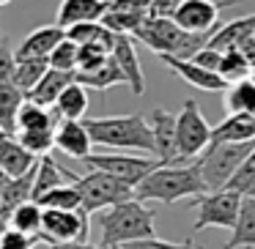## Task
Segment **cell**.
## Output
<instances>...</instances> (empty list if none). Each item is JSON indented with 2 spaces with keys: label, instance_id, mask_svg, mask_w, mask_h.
Listing matches in <instances>:
<instances>
[{
  "label": "cell",
  "instance_id": "cell-41",
  "mask_svg": "<svg viewBox=\"0 0 255 249\" xmlns=\"http://www.w3.org/2000/svg\"><path fill=\"white\" fill-rule=\"evenodd\" d=\"M17 52L8 50V47H0V85L3 83H14V74H17Z\"/></svg>",
  "mask_w": 255,
  "mask_h": 249
},
{
  "label": "cell",
  "instance_id": "cell-17",
  "mask_svg": "<svg viewBox=\"0 0 255 249\" xmlns=\"http://www.w3.org/2000/svg\"><path fill=\"white\" fill-rule=\"evenodd\" d=\"M55 148L72 159H88L94 154V140H91L85 121H63L55 132Z\"/></svg>",
  "mask_w": 255,
  "mask_h": 249
},
{
  "label": "cell",
  "instance_id": "cell-28",
  "mask_svg": "<svg viewBox=\"0 0 255 249\" xmlns=\"http://www.w3.org/2000/svg\"><path fill=\"white\" fill-rule=\"evenodd\" d=\"M225 110L228 115H255V83L250 77L242 80V83L228 85Z\"/></svg>",
  "mask_w": 255,
  "mask_h": 249
},
{
  "label": "cell",
  "instance_id": "cell-29",
  "mask_svg": "<svg viewBox=\"0 0 255 249\" xmlns=\"http://www.w3.org/2000/svg\"><path fill=\"white\" fill-rule=\"evenodd\" d=\"M55 112L61 115V121H83L88 112V88H83L80 83L69 85L58 99Z\"/></svg>",
  "mask_w": 255,
  "mask_h": 249
},
{
  "label": "cell",
  "instance_id": "cell-3",
  "mask_svg": "<svg viewBox=\"0 0 255 249\" xmlns=\"http://www.w3.org/2000/svg\"><path fill=\"white\" fill-rule=\"evenodd\" d=\"M94 145L116 151H140V154H154V132H151L148 118L137 112L110 118H88L85 121Z\"/></svg>",
  "mask_w": 255,
  "mask_h": 249
},
{
  "label": "cell",
  "instance_id": "cell-31",
  "mask_svg": "<svg viewBox=\"0 0 255 249\" xmlns=\"http://www.w3.org/2000/svg\"><path fill=\"white\" fill-rule=\"evenodd\" d=\"M36 203L44 211H83V197H80L74 183L52 189V192H47L44 197H39Z\"/></svg>",
  "mask_w": 255,
  "mask_h": 249
},
{
  "label": "cell",
  "instance_id": "cell-19",
  "mask_svg": "<svg viewBox=\"0 0 255 249\" xmlns=\"http://www.w3.org/2000/svg\"><path fill=\"white\" fill-rule=\"evenodd\" d=\"M36 165H39V156L30 154L17 137H6L0 143V167H3L11 178L28 175Z\"/></svg>",
  "mask_w": 255,
  "mask_h": 249
},
{
  "label": "cell",
  "instance_id": "cell-53",
  "mask_svg": "<svg viewBox=\"0 0 255 249\" xmlns=\"http://www.w3.org/2000/svg\"><path fill=\"white\" fill-rule=\"evenodd\" d=\"M195 249H198V247H195Z\"/></svg>",
  "mask_w": 255,
  "mask_h": 249
},
{
  "label": "cell",
  "instance_id": "cell-12",
  "mask_svg": "<svg viewBox=\"0 0 255 249\" xmlns=\"http://www.w3.org/2000/svg\"><path fill=\"white\" fill-rule=\"evenodd\" d=\"M148 123L154 132V159L162 165H178V118L156 107L151 110Z\"/></svg>",
  "mask_w": 255,
  "mask_h": 249
},
{
  "label": "cell",
  "instance_id": "cell-34",
  "mask_svg": "<svg viewBox=\"0 0 255 249\" xmlns=\"http://www.w3.org/2000/svg\"><path fill=\"white\" fill-rule=\"evenodd\" d=\"M148 17H143V14H127V11H107L105 19H102V25H105L107 30H113L116 36H134L140 30V25L145 22Z\"/></svg>",
  "mask_w": 255,
  "mask_h": 249
},
{
  "label": "cell",
  "instance_id": "cell-42",
  "mask_svg": "<svg viewBox=\"0 0 255 249\" xmlns=\"http://www.w3.org/2000/svg\"><path fill=\"white\" fill-rule=\"evenodd\" d=\"M181 6H184V0H154V6H151V17H154V19H173Z\"/></svg>",
  "mask_w": 255,
  "mask_h": 249
},
{
  "label": "cell",
  "instance_id": "cell-27",
  "mask_svg": "<svg viewBox=\"0 0 255 249\" xmlns=\"http://www.w3.org/2000/svg\"><path fill=\"white\" fill-rule=\"evenodd\" d=\"M8 227L30 236L33 241H41V227H44V208H41L36 200L19 205L11 216H8Z\"/></svg>",
  "mask_w": 255,
  "mask_h": 249
},
{
  "label": "cell",
  "instance_id": "cell-36",
  "mask_svg": "<svg viewBox=\"0 0 255 249\" xmlns=\"http://www.w3.org/2000/svg\"><path fill=\"white\" fill-rule=\"evenodd\" d=\"M17 140L39 159L50 156V151L55 148V132H17Z\"/></svg>",
  "mask_w": 255,
  "mask_h": 249
},
{
  "label": "cell",
  "instance_id": "cell-20",
  "mask_svg": "<svg viewBox=\"0 0 255 249\" xmlns=\"http://www.w3.org/2000/svg\"><path fill=\"white\" fill-rule=\"evenodd\" d=\"M74 83H77V72H58V69H50V72L44 74V80L28 93V99L36 101V104H41V107H55L58 99H61V93Z\"/></svg>",
  "mask_w": 255,
  "mask_h": 249
},
{
  "label": "cell",
  "instance_id": "cell-7",
  "mask_svg": "<svg viewBox=\"0 0 255 249\" xmlns=\"http://www.w3.org/2000/svg\"><path fill=\"white\" fill-rule=\"evenodd\" d=\"M244 194L233 192V189H220V192H206L195 197L192 208L198 214L195 219V233L206 230V227H220V230H233L242 214Z\"/></svg>",
  "mask_w": 255,
  "mask_h": 249
},
{
  "label": "cell",
  "instance_id": "cell-40",
  "mask_svg": "<svg viewBox=\"0 0 255 249\" xmlns=\"http://www.w3.org/2000/svg\"><path fill=\"white\" fill-rule=\"evenodd\" d=\"M127 249H195L192 241H162V238H145V241L127 244Z\"/></svg>",
  "mask_w": 255,
  "mask_h": 249
},
{
  "label": "cell",
  "instance_id": "cell-35",
  "mask_svg": "<svg viewBox=\"0 0 255 249\" xmlns=\"http://www.w3.org/2000/svg\"><path fill=\"white\" fill-rule=\"evenodd\" d=\"M77 63H80V47L69 39H63L50 55V69H58V72H77Z\"/></svg>",
  "mask_w": 255,
  "mask_h": 249
},
{
  "label": "cell",
  "instance_id": "cell-23",
  "mask_svg": "<svg viewBox=\"0 0 255 249\" xmlns=\"http://www.w3.org/2000/svg\"><path fill=\"white\" fill-rule=\"evenodd\" d=\"M74 181V172L61 167L58 162H52V156H41L39 167H36V186H33V200L44 197L47 192L58 186H66V183Z\"/></svg>",
  "mask_w": 255,
  "mask_h": 249
},
{
  "label": "cell",
  "instance_id": "cell-8",
  "mask_svg": "<svg viewBox=\"0 0 255 249\" xmlns=\"http://www.w3.org/2000/svg\"><path fill=\"white\" fill-rule=\"evenodd\" d=\"M178 165H189V162L200 159L203 151L214 140V126H209V121L203 118L198 101L187 99L178 112Z\"/></svg>",
  "mask_w": 255,
  "mask_h": 249
},
{
  "label": "cell",
  "instance_id": "cell-25",
  "mask_svg": "<svg viewBox=\"0 0 255 249\" xmlns=\"http://www.w3.org/2000/svg\"><path fill=\"white\" fill-rule=\"evenodd\" d=\"M25 101H28V96L14 83L0 85V129L6 134H17V118Z\"/></svg>",
  "mask_w": 255,
  "mask_h": 249
},
{
  "label": "cell",
  "instance_id": "cell-46",
  "mask_svg": "<svg viewBox=\"0 0 255 249\" xmlns=\"http://www.w3.org/2000/svg\"><path fill=\"white\" fill-rule=\"evenodd\" d=\"M8 181H11V175H8V172L3 170V167H0V186H6Z\"/></svg>",
  "mask_w": 255,
  "mask_h": 249
},
{
  "label": "cell",
  "instance_id": "cell-32",
  "mask_svg": "<svg viewBox=\"0 0 255 249\" xmlns=\"http://www.w3.org/2000/svg\"><path fill=\"white\" fill-rule=\"evenodd\" d=\"M47 72H50V61H19L17 74H14V85L28 96L30 90L44 80Z\"/></svg>",
  "mask_w": 255,
  "mask_h": 249
},
{
  "label": "cell",
  "instance_id": "cell-9",
  "mask_svg": "<svg viewBox=\"0 0 255 249\" xmlns=\"http://www.w3.org/2000/svg\"><path fill=\"white\" fill-rule=\"evenodd\" d=\"M83 165H88L91 170H102L107 175L118 178V181L129 183L137 189L154 170H159L162 162L151 159V156H127V154H91L88 159H83Z\"/></svg>",
  "mask_w": 255,
  "mask_h": 249
},
{
  "label": "cell",
  "instance_id": "cell-52",
  "mask_svg": "<svg viewBox=\"0 0 255 249\" xmlns=\"http://www.w3.org/2000/svg\"><path fill=\"white\" fill-rule=\"evenodd\" d=\"M113 249H127V247H113Z\"/></svg>",
  "mask_w": 255,
  "mask_h": 249
},
{
  "label": "cell",
  "instance_id": "cell-38",
  "mask_svg": "<svg viewBox=\"0 0 255 249\" xmlns=\"http://www.w3.org/2000/svg\"><path fill=\"white\" fill-rule=\"evenodd\" d=\"M33 244H36L33 238L14 230V227H6L0 233V249H33Z\"/></svg>",
  "mask_w": 255,
  "mask_h": 249
},
{
  "label": "cell",
  "instance_id": "cell-13",
  "mask_svg": "<svg viewBox=\"0 0 255 249\" xmlns=\"http://www.w3.org/2000/svg\"><path fill=\"white\" fill-rule=\"evenodd\" d=\"M66 39V30L61 25H44V28H36L19 41L17 61H50V55L55 52V47Z\"/></svg>",
  "mask_w": 255,
  "mask_h": 249
},
{
  "label": "cell",
  "instance_id": "cell-39",
  "mask_svg": "<svg viewBox=\"0 0 255 249\" xmlns=\"http://www.w3.org/2000/svg\"><path fill=\"white\" fill-rule=\"evenodd\" d=\"M154 0H110V11H127V14H143L151 17Z\"/></svg>",
  "mask_w": 255,
  "mask_h": 249
},
{
  "label": "cell",
  "instance_id": "cell-50",
  "mask_svg": "<svg viewBox=\"0 0 255 249\" xmlns=\"http://www.w3.org/2000/svg\"><path fill=\"white\" fill-rule=\"evenodd\" d=\"M6 3H11V0H0V6H6Z\"/></svg>",
  "mask_w": 255,
  "mask_h": 249
},
{
  "label": "cell",
  "instance_id": "cell-24",
  "mask_svg": "<svg viewBox=\"0 0 255 249\" xmlns=\"http://www.w3.org/2000/svg\"><path fill=\"white\" fill-rule=\"evenodd\" d=\"M255 140V115H228L214 126L211 143H253Z\"/></svg>",
  "mask_w": 255,
  "mask_h": 249
},
{
  "label": "cell",
  "instance_id": "cell-49",
  "mask_svg": "<svg viewBox=\"0 0 255 249\" xmlns=\"http://www.w3.org/2000/svg\"><path fill=\"white\" fill-rule=\"evenodd\" d=\"M6 137H14V134H6V132H3V129H0V143H3V140H6Z\"/></svg>",
  "mask_w": 255,
  "mask_h": 249
},
{
  "label": "cell",
  "instance_id": "cell-2",
  "mask_svg": "<svg viewBox=\"0 0 255 249\" xmlns=\"http://www.w3.org/2000/svg\"><path fill=\"white\" fill-rule=\"evenodd\" d=\"M156 214L140 200H127L121 205L102 211L99 216V230H102V247H127L134 241H145V238H156Z\"/></svg>",
  "mask_w": 255,
  "mask_h": 249
},
{
  "label": "cell",
  "instance_id": "cell-44",
  "mask_svg": "<svg viewBox=\"0 0 255 249\" xmlns=\"http://www.w3.org/2000/svg\"><path fill=\"white\" fill-rule=\"evenodd\" d=\"M50 249H105V247L91 241H72V244H52Z\"/></svg>",
  "mask_w": 255,
  "mask_h": 249
},
{
  "label": "cell",
  "instance_id": "cell-30",
  "mask_svg": "<svg viewBox=\"0 0 255 249\" xmlns=\"http://www.w3.org/2000/svg\"><path fill=\"white\" fill-rule=\"evenodd\" d=\"M77 83L83 85V88L105 93V90H110L113 85H121V83H127V80H124L118 63L110 58V61H107L102 69H96V72H77Z\"/></svg>",
  "mask_w": 255,
  "mask_h": 249
},
{
  "label": "cell",
  "instance_id": "cell-26",
  "mask_svg": "<svg viewBox=\"0 0 255 249\" xmlns=\"http://www.w3.org/2000/svg\"><path fill=\"white\" fill-rule=\"evenodd\" d=\"M255 247V197H244L236 227L231 230L225 249H253Z\"/></svg>",
  "mask_w": 255,
  "mask_h": 249
},
{
  "label": "cell",
  "instance_id": "cell-15",
  "mask_svg": "<svg viewBox=\"0 0 255 249\" xmlns=\"http://www.w3.org/2000/svg\"><path fill=\"white\" fill-rule=\"evenodd\" d=\"M107 11H110V0H61L55 25L69 30L74 25L102 22Z\"/></svg>",
  "mask_w": 255,
  "mask_h": 249
},
{
  "label": "cell",
  "instance_id": "cell-51",
  "mask_svg": "<svg viewBox=\"0 0 255 249\" xmlns=\"http://www.w3.org/2000/svg\"><path fill=\"white\" fill-rule=\"evenodd\" d=\"M250 80H253V83H255V69H253V74H250Z\"/></svg>",
  "mask_w": 255,
  "mask_h": 249
},
{
  "label": "cell",
  "instance_id": "cell-10",
  "mask_svg": "<svg viewBox=\"0 0 255 249\" xmlns=\"http://www.w3.org/2000/svg\"><path fill=\"white\" fill-rule=\"evenodd\" d=\"M91 216L85 211H44V227H41V241L52 244H72L88 241Z\"/></svg>",
  "mask_w": 255,
  "mask_h": 249
},
{
  "label": "cell",
  "instance_id": "cell-33",
  "mask_svg": "<svg viewBox=\"0 0 255 249\" xmlns=\"http://www.w3.org/2000/svg\"><path fill=\"white\" fill-rule=\"evenodd\" d=\"M250 74H253V66H250V63H247V58H244L239 50H228V52H222L220 77L225 80L228 85L242 83V80H247Z\"/></svg>",
  "mask_w": 255,
  "mask_h": 249
},
{
  "label": "cell",
  "instance_id": "cell-5",
  "mask_svg": "<svg viewBox=\"0 0 255 249\" xmlns=\"http://www.w3.org/2000/svg\"><path fill=\"white\" fill-rule=\"evenodd\" d=\"M253 151H255V140L253 143H211L198 159L200 170H203L206 189L209 192L225 189Z\"/></svg>",
  "mask_w": 255,
  "mask_h": 249
},
{
  "label": "cell",
  "instance_id": "cell-16",
  "mask_svg": "<svg viewBox=\"0 0 255 249\" xmlns=\"http://www.w3.org/2000/svg\"><path fill=\"white\" fill-rule=\"evenodd\" d=\"M113 61L118 63V69H121L129 90H132L134 96H143L145 93V77H143V66H140V55H137V50H134L132 36H118L116 39Z\"/></svg>",
  "mask_w": 255,
  "mask_h": 249
},
{
  "label": "cell",
  "instance_id": "cell-21",
  "mask_svg": "<svg viewBox=\"0 0 255 249\" xmlns=\"http://www.w3.org/2000/svg\"><path fill=\"white\" fill-rule=\"evenodd\" d=\"M61 115L55 112V107H41L36 101H25L17 118V132H58L61 126Z\"/></svg>",
  "mask_w": 255,
  "mask_h": 249
},
{
  "label": "cell",
  "instance_id": "cell-4",
  "mask_svg": "<svg viewBox=\"0 0 255 249\" xmlns=\"http://www.w3.org/2000/svg\"><path fill=\"white\" fill-rule=\"evenodd\" d=\"M211 36L214 33H187V30H181L173 19L148 17L132 39H137L140 44H145L151 52H156V55H173V58L192 61L200 50L209 47Z\"/></svg>",
  "mask_w": 255,
  "mask_h": 249
},
{
  "label": "cell",
  "instance_id": "cell-45",
  "mask_svg": "<svg viewBox=\"0 0 255 249\" xmlns=\"http://www.w3.org/2000/svg\"><path fill=\"white\" fill-rule=\"evenodd\" d=\"M239 52H242V55L247 58V63H250V66L255 69V36H253V39H250V41H244V44L239 47Z\"/></svg>",
  "mask_w": 255,
  "mask_h": 249
},
{
  "label": "cell",
  "instance_id": "cell-11",
  "mask_svg": "<svg viewBox=\"0 0 255 249\" xmlns=\"http://www.w3.org/2000/svg\"><path fill=\"white\" fill-rule=\"evenodd\" d=\"M242 3V0H184V6L173 17V22L187 33H214L220 22V11Z\"/></svg>",
  "mask_w": 255,
  "mask_h": 249
},
{
  "label": "cell",
  "instance_id": "cell-37",
  "mask_svg": "<svg viewBox=\"0 0 255 249\" xmlns=\"http://www.w3.org/2000/svg\"><path fill=\"white\" fill-rule=\"evenodd\" d=\"M253 181H255V151L244 159V165L239 167V172L231 178V183H228L225 189H233V192L244 194L250 186H253Z\"/></svg>",
  "mask_w": 255,
  "mask_h": 249
},
{
  "label": "cell",
  "instance_id": "cell-6",
  "mask_svg": "<svg viewBox=\"0 0 255 249\" xmlns=\"http://www.w3.org/2000/svg\"><path fill=\"white\" fill-rule=\"evenodd\" d=\"M74 186H77L80 197H83V211L85 214H96V211H107L113 205H121L127 200H134V186L118 181V178L107 175L102 170H91L85 175H74Z\"/></svg>",
  "mask_w": 255,
  "mask_h": 249
},
{
  "label": "cell",
  "instance_id": "cell-18",
  "mask_svg": "<svg viewBox=\"0 0 255 249\" xmlns=\"http://www.w3.org/2000/svg\"><path fill=\"white\" fill-rule=\"evenodd\" d=\"M255 36V14L253 17H239L233 22L222 25V28L214 30L209 47L211 50H220V52H228V50H239L244 41H250Z\"/></svg>",
  "mask_w": 255,
  "mask_h": 249
},
{
  "label": "cell",
  "instance_id": "cell-22",
  "mask_svg": "<svg viewBox=\"0 0 255 249\" xmlns=\"http://www.w3.org/2000/svg\"><path fill=\"white\" fill-rule=\"evenodd\" d=\"M39 167V165H36ZM36 167L22 178H11L6 186H0V200H3V222L8 227V216L19 208V205L33 200V186H36Z\"/></svg>",
  "mask_w": 255,
  "mask_h": 249
},
{
  "label": "cell",
  "instance_id": "cell-1",
  "mask_svg": "<svg viewBox=\"0 0 255 249\" xmlns=\"http://www.w3.org/2000/svg\"><path fill=\"white\" fill-rule=\"evenodd\" d=\"M206 181H203V170L200 162H189V165H162L159 170H154L137 189H134V200L145 203H178L187 197H200L206 194Z\"/></svg>",
  "mask_w": 255,
  "mask_h": 249
},
{
  "label": "cell",
  "instance_id": "cell-14",
  "mask_svg": "<svg viewBox=\"0 0 255 249\" xmlns=\"http://www.w3.org/2000/svg\"><path fill=\"white\" fill-rule=\"evenodd\" d=\"M159 61L170 69L176 77H181L184 83H189L192 88L206 90V93H220V90H228V83L220 77V74L209 72V69L198 66L195 61H184V58H173V55H159Z\"/></svg>",
  "mask_w": 255,
  "mask_h": 249
},
{
  "label": "cell",
  "instance_id": "cell-47",
  "mask_svg": "<svg viewBox=\"0 0 255 249\" xmlns=\"http://www.w3.org/2000/svg\"><path fill=\"white\" fill-rule=\"evenodd\" d=\"M6 230V222H3V200H0V233Z\"/></svg>",
  "mask_w": 255,
  "mask_h": 249
},
{
  "label": "cell",
  "instance_id": "cell-43",
  "mask_svg": "<svg viewBox=\"0 0 255 249\" xmlns=\"http://www.w3.org/2000/svg\"><path fill=\"white\" fill-rule=\"evenodd\" d=\"M198 66H203V69H209V72H214V74H220V66H222V52L220 50H211V47H206V50H200L198 55L192 58Z\"/></svg>",
  "mask_w": 255,
  "mask_h": 249
},
{
  "label": "cell",
  "instance_id": "cell-48",
  "mask_svg": "<svg viewBox=\"0 0 255 249\" xmlns=\"http://www.w3.org/2000/svg\"><path fill=\"white\" fill-rule=\"evenodd\" d=\"M244 197H255V181H253V186H250L247 192H244Z\"/></svg>",
  "mask_w": 255,
  "mask_h": 249
}]
</instances>
